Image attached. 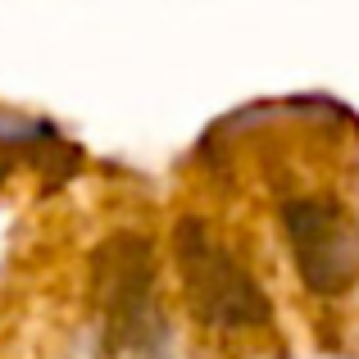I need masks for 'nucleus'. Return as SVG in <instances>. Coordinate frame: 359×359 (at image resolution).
<instances>
[{"label": "nucleus", "mask_w": 359, "mask_h": 359, "mask_svg": "<svg viewBox=\"0 0 359 359\" xmlns=\"http://www.w3.org/2000/svg\"><path fill=\"white\" fill-rule=\"evenodd\" d=\"M173 264L182 300L201 327L214 332H259L273 323L269 291L259 287L241 255L232 250L201 214H187L173 228Z\"/></svg>", "instance_id": "f257e3e1"}, {"label": "nucleus", "mask_w": 359, "mask_h": 359, "mask_svg": "<svg viewBox=\"0 0 359 359\" xmlns=\"http://www.w3.org/2000/svg\"><path fill=\"white\" fill-rule=\"evenodd\" d=\"M96 300L105 314V346L114 355L146 359L164 341L155 305V255L137 232H114L96 250Z\"/></svg>", "instance_id": "f03ea898"}, {"label": "nucleus", "mask_w": 359, "mask_h": 359, "mask_svg": "<svg viewBox=\"0 0 359 359\" xmlns=\"http://www.w3.org/2000/svg\"><path fill=\"white\" fill-rule=\"evenodd\" d=\"M282 237L305 291L346 296L359 282V219L346 201L327 191L282 201Z\"/></svg>", "instance_id": "7ed1b4c3"}, {"label": "nucleus", "mask_w": 359, "mask_h": 359, "mask_svg": "<svg viewBox=\"0 0 359 359\" xmlns=\"http://www.w3.org/2000/svg\"><path fill=\"white\" fill-rule=\"evenodd\" d=\"M64 146H69V141H60V132L46 118L0 109V182H5L27 155H36V150H64Z\"/></svg>", "instance_id": "20e7f679"}]
</instances>
